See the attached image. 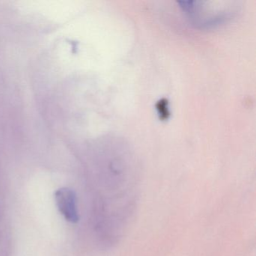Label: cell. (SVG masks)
Masks as SVG:
<instances>
[{
    "mask_svg": "<svg viewBox=\"0 0 256 256\" xmlns=\"http://www.w3.org/2000/svg\"><path fill=\"white\" fill-rule=\"evenodd\" d=\"M55 200L60 212L67 221L77 223L79 220L77 209V199L73 190L68 188H61L55 192Z\"/></svg>",
    "mask_w": 256,
    "mask_h": 256,
    "instance_id": "6da1fadb",
    "label": "cell"
},
{
    "mask_svg": "<svg viewBox=\"0 0 256 256\" xmlns=\"http://www.w3.org/2000/svg\"><path fill=\"white\" fill-rule=\"evenodd\" d=\"M156 108L158 112L160 119L163 121L167 120L170 115L168 108V101L166 98H162L156 103Z\"/></svg>",
    "mask_w": 256,
    "mask_h": 256,
    "instance_id": "7a4b0ae2",
    "label": "cell"
}]
</instances>
